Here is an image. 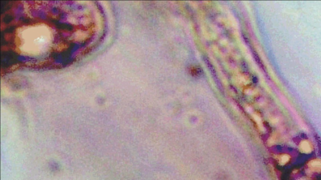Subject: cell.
Segmentation results:
<instances>
[{"label": "cell", "instance_id": "obj_2", "mask_svg": "<svg viewBox=\"0 0 321 180\" xmlns=\"http://www.w3.org/2000/svg\"><path fill=\"white\" fill-rule=\"evenodd\" d=\"M204 59H205V61L206 63V64H207V66L209 68L210 71L211 72V73L213 74V75H214L215 78H216V72H215V70L214 69V68H213L212 64L211 63V62L210 61L209 59L208 58H207L206 57H204Z\"/></svg>", "mask_w": 321, "mask_h": 180}, {"label": "cell", "instance_id": "obj_1", "mask_svg": "<svg viewBox=\"0 0 321 180\" xmlns=\"http://www.w3.org/2000/svg\"><path fill=\"white\" fill-rule=\"evenodd\" d=\"M189 70H190V73H191V75L194 77L198 78V77L201 76H202V75H203L202 70H201L200 67H198V66L191 67V68H190Z\"/></svg>", "mask_w": 321, "mask_h": 180}, {"label": "cell", "instance_id": "obj_3", "mask_svg": "<svg viewBox=\"0 0 321 180\" xmlns=\"http://www.w3.org/2000/svg\"><path fill=\"white\" fill-rule=\"evenodd\" d=\"M280 161L282 163H286L287 161V156H284L282 157V158H281Z\"/></svg>", "mask_w": 321, "mask_h": 180}]
</instances>
